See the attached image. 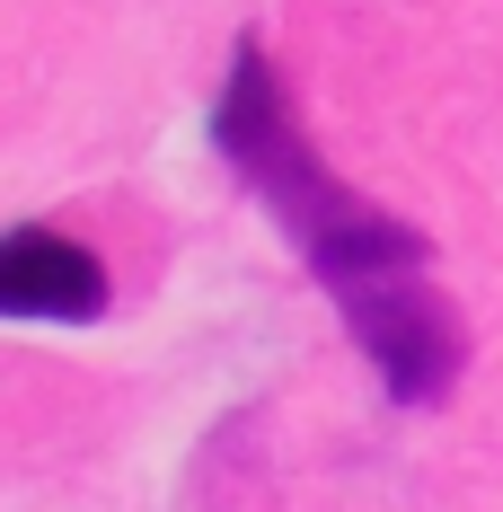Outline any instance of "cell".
Returning a JSON list of instances; mask_svg holds the SVG:
<instances>
[{"label":"cell","instance_id":"cell-3","mask_svg":"<svg viewBox=\"0 0 503 512\" xmlns=\"http://www.w3.org/2000/svg\"><path fill=\"white\" fill-rule=\"evenodd\" d=\"M106 309V265L62 230H9L0 239V318H98Z\"/></svg>","mask_w":503,"mask_h":512},{"label":"cell","instance_id":"cell-1","mask_svg":"<svg viewBox=\"0 0 503 512\" xmlns=\"http://www.w3.org/2000/svg\"><path fill=\"white\" fill-rule=\"evenodd\" d=\"M212 142H221V159L248 177L256 204L283 221V239L309 256V274L327 283L336 309H362L371 292L424 274V256H433L424 230H406L398 212L362 204L345 177L309 151L301 115H292V89H283V71L265 62V45H239L230 89L212 106Z\"/></svg>","mask_w":503,"mask_h":512},{"label":"cell","instance_id":"cell-2","mask_svg":"<svg viewBox=\"0 0 503 512\" xmlns=\"http://www.w3.org/2000/svg\"><path fill=\"white\" fill-rule=\"evenodd\" d=\"M345 327H353V345L371 354V371H380V389H389V398H406V407L451 398L468 336H459V309L433 292V274L371 292L362 309H345Z\"/></svg>","mask_w":503,"mask_h":512}]
</instances>
